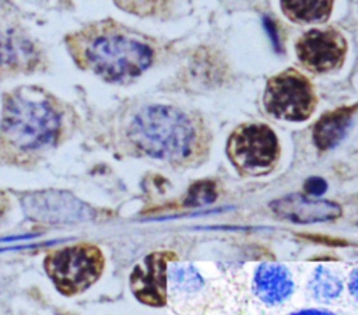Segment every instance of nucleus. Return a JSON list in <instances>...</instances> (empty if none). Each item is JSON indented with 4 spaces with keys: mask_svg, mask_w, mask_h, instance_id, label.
<instances>
[{
    "mask_svg": "<svg viewBox=\"0 0 358 315\" xmlns=\"http://www.w3.org/2000/svg\"><path fill=\"white\" fill-rule=\"evenodd\" d=\"M312 295L323 302H329L337 298L343 290V283L333 272L326 267H316L308 283Z\"/></svg>",
    "mask_w": 358,
    "mask_h": 315,
    "instance_id": "2eb2a0df",
    "label": "nucleus"
},
{
    "mask_svg": "<svg viewBox=\"0 0 358 315\" xmlns=\"http://www.w3.org/2000/svg\"><path fill=\"white\" fill-rule=\"evenodd\" d=\"M355 111H358V104L323 113L313 126L312 139L315 146L322 151L336 147L344 139Z\"/></svg>",
    "mask_w": 358,
    "mask_h": 315,
    "instance_id": "ddd939ff",
    "label": "nucleus"
},
{
    "mask_svg": "<svg viewBox=\"0 0 358 315\" xmlns=\"http://www.w3.org/2000/svg\"><path fill=\"white\" fill-rule=\"evenodd\" d=\"M129 139L152 158L178 162L193 154L197 130L183 111L169 105H148L133 118Z\"/></svg>",
    "mask_w": 358,
    "mask_h": 315,
    "instance_id": "f03ea898",
    "label": "nucleus"
},
{
    "mask_svg": "<svg viewBox=\"0 0 358 315\" xmlns=\"http://www.w3.org/2000/svg\"><path fill=\"white\" fill-rule=\"evenodd\" d=\"M166 252H152L137 265L130 274V288L134 297L150 307H164L166 302Z\"/></svg>",
    "mask_w": 358,
    "mask_h": 315,
    "instance_id": "9d476101",
    "label": "nucleus"
},
{
    "mask_svg": "<svg viewBox=\"0 0 358 315\" xmlns=\"http://www.w3.org/2000/svg\"><path fill=\"white\" fill-rule=\"evenodd\" d=\"M299 62L313 73H327L340 67L347 53V42L336 29H310L295 45Z\"/></svg>",
    "mask_w": 358,
    "mask_h": 315,
    "instance_id": "6e6552de",
    "label": "nucleus"
},
{
    "mask_svg": "<svg viewBox=\"0 0 358 315\" xmlns=\"http://www.w3.org/2000/svg\"><path fill=\"white\" fill-rule=\"evenodd\" d=\"M169 280L172 287L179 291H196L199 290L204 281L196 267L190 263H176L169 269Z\"/></svg>",
    "mask_w": 358,
    "mask_h": 315,
    "instance_id": "dca6fc26",
    "label": "nucleus"
},
{
    "mask_svg": "<svg viewBox=\"0 0 358 315\" xmlns=\"http://www.w3.org/2000/svg\"><path fill=\"white\" fill-rule=\"evenodd\" d=\"M227 154L234 167L252 176L271 172L280 158V143L264 123L239 125L228 137Z\"/></svg>",
    "mask_w": 358,
    "mask_h": 315,
    "instance_id": "39448f33",
    "label": "nucleus"
},
{
    "mask_svg": "<svg viewBox=\"0 0 358 315\" xmlns=\"http://www.w3.org/2000/svg\"><path fill=\"white\" fill-rule=\"evenodd\" d=\"M303 190L308 193V196L319 197L327 190V182L320 176H310L305 181Z\"/></svg>",
    "mask_w": 358,
    "mask_h": 315,
    "instance_id": "a211bd4d",
    "label": "nucleus"
},
{
    "mask_svg": "<svg viewBox=\"0 0 358 315\" xmlns=\"http://www.w3.org/2000/svg\"><path fill=\"white\" fill-rule=\"evenodd\" d=\"M39 60V52L32 41L15 31L0 34V76L32 70Z\"/></svg>",
    "mask_w": 358,
    "mask_h": 315,
    "instance_id": "9b49d317",
    "label": "nucleus"
},
{
    "mask_svg": "<svg viewBox=\"0 0 358 315\" xmlns=\"http://www.w3.org/2000/svg\"><path fill=\"white\" fill-rule=\"evenodd\" d=\"M294 290L289 270L280 263H260L253 276V291L266 304L274 305L287 300Z\"/></svg>",
    "mask_w": 358,
    "mask_h": 315,
    "instance_id": "f8f14e48",
    "label": "nucleus"
},
{
    "mask_svg": "<svg viewBox=\"0 0 358 315\" xmlns=\"http://www.w3.org/2000/svg\"><path fill=\"white\" fill-rule=\"evenodd\" d=\"M217 196H218V192H217L215 182L211 179H200L189 188L183 199V206L200 207L204 204H210L217 199Z\"/></svg>",
    "mask_w": 358,
    "mask_h": 315,
    "instance_id": "f3484780",
    "label": "nucleus"
},
{
    "mask_svg": "<svg viewBox=\"0 0 358 315\" xmlns=\"http://www.w3.org/2000/svg\"><path fill=\"white\" fill-rule=\"evenodd\" d=\"M6 207H7V199H6L4 193H3V192H0V216L4 213Z\"/></svg>",
    "mask_w": 358,
    "mask_h": 315,
    "instance_id": "5701e85b",
    "label": "nucleus"
},
{
    "mask_svg": "<svg viewBox=\"0 0 358 315\" xmlns=\"http://www.w3.org/2000/svg\"><path fill=\"white\" fill-rule=\"evenodd\" d=\"M289 315H334V314L330 312V311H324V309L310 308V309H302V311H298V312H292Z\"/></svg>",
    "mask_w": 358,
    "mask_h": 315,
    "instance_id": "4be33fe9",
    "label": "nucleus"
},
{
    "mask_svg": "<svg viewBox=\"0 0 358 315\" xmlns=\"http://www.w3.org/2000/svg\"><path fill=\"white\" fill-rule=\"evenodd\" d=\"M263 105L266 112L277 119L302 122L313 113L316 94L312 83L302 73L288 69L268 78Z\"/></svg>",
    "mask_w": 358,
    "mask_h": 315,
    "instance_id": "423d86ee",
    "label": "nucleus"
},
{
    "mask_svg": "<svg viewBox=\"0 0 358 315\" xmlns=\"http://www.w3.org/2000/svg\"><path fill=\"white\" fill-rule=\"evenodd\" d=\"M298 235H301L302 238H306L309 241H313V242L326 244L329 246H347L348 245V242L345 239L330 237V235H322V234H298Z\"/></svg>",
    "mask_w": 358,
    "mask_h": 315,
    "instance_id": "6ab92c4d",
    "label": "nucleus"
},
{
    "mask_svg": "<svg viewBox=\"0 0 358 315\" xmlns=\"http://www.w3.org/2000/svg\"><path fill=\"white\" fill-rule=\"evenodd\" d=\"M43 267L60 293L73 295L85 291L101 277L103 255L98 246L90 244L66 246L50 252Z\"/></svg>",
    "mask_w": 358,
    "mask_h": 315,
    "instance_id": "20e7f679",
    "label": "nucleus"
},
{
    "mask_svg": "<svg viewBox=\"0 0 358 315\" xmlns=\"http://www.w3.org/2000/svg\"><path fill=\"white\" fill-rule=\"evenodd\" d=\"M263 25H264L266 31L268 32V36H270V39L273 42V46L275 48V50L280 52L281 50V45H280V39H278V34H277V28H275L274 21L270 17L264 15L263 17Z\"/></svg>",
    "mask_w": 358,
    "mask_h": 315,
    "instance_id": "aec40b11",
    "label": "nucleus"
},
{
    "mask_svg": "<svg viewBox=\"0 0 358 315\" xmlns=\"http://www.w3.org/2000/svg\"><path fill=\"white\" fill-rule=\"evenodd\" d=\"M21 206L27 217L45 224H78L95 217L91 206L67 190L29 192L24 195Z\"/></svg>",
    "mask_w": 358,
    "mask_h": 315,
    "instance_id": "0eeeda50",
    "label": "nucleus"
},
{
    "mask_svg": "<svg viewBox=\"0 0 358 315\" xmlns=\"http://www.w3.org/2000/svg\"><path fill=\"white\" fill-rule=\"evenodd\" d=\"M59 129V113L45 98L18 91L6 99L1 134L11 147L20 151L49 147L56 141Z\"/></svg>",
    "mask_w": 358,
    "mask_h": 315,
    "instance_id": "7ed1b4c3",
    "label": "nucleus"
},
{
    "mask_svg": "<svg viewBox=\"0 0 358 315\" xmlns=\"http://www.w3.org/2000/svg\"><path fill=\"white\" fill-rule=\"evenodd\" d=\"M334 0H280L282 13L296 22L324 21L331 13Z\"/></svg>",
    "mask_w": 358,
    "mask_h": 315,
    "instance_id": "4468645a",
    "label": "nucleus"
},
{
    "mask_svg": "<svg viewBox=\"0 0 358 315\" xmlns=\"http://www.w3.org/2000/svg\"><path fill=\"white\" fill-rule=\"evenodd\" d=\"M348 288L350 293L358 300V267L354 269L350 274V280H348Z\"/></svg>",
    "mask_w": 358,
    "mask_h": 315,
    "instance_id": "412c9836",
    "label": "nucleus"
},
{
    "mask_svg": "<svg viewBox=\"0 0 358 315\" xmlns=\"http://www.w3.org/2000/svg\"><path fill=\"white\" fill-rule=\"evenodd\" d=\"M270 209L278 218L295 224L333 221L343 216V209L338 203L302 193H291L278 197L270 203Z\"/></svg>",
    "mask_w": 358,
    "mask_h": 315,
    "instance_id": "1a4fd4ad",
    "label": "nucleus"
},
{
    "mask_svg": "<svg viewBox=\"0 0 358 315\" xmlns=\"http://www.w3.org/2000/svg\"><path fill=\"white\" fill-rule=\"evenodd\" d=\"M71 39L76 57L108 81L134 78L152 62L148 45L116 32L109 25H94Z\"/></svg>",
    "mask_w": 358,
    "mask_h": 315,
    "instance_id": "f257e3e1",
    "label": "nucleus"
}]
</instances>
